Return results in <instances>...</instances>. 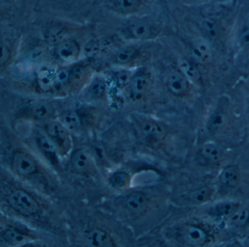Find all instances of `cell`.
<instances>
[{"label": "cell", "instance_id": "cell-17", "mask_svg": "<svg viewBox=\"0 0 249 247\" xmlns=\"http://www.w3.org/2000/svg\"><path fill=\"white\" fill-rule=\"evenodd\" d=\"M87 241L91 247H110L115 246L111 236L106 231L100 229L89 231L87 235Z\"/></svg>", "mask_w": 249, "mask_h": 247}, {"label": "cell", "instance_id": "cell-5", "mask_svg": "<svg viewBox=\"0 0 249 247\" xmlns=\"http://www.w3.org/2000/svg\"><path fill=\"white\" fill-rule=\"evenodd\" d=\"M164 83L170 94L176 97H183L189 94L191 83L179 69H172L167 72Z\"/></svg>", "mask_w": 249, "mask_h": 247}, {"label": "cell", "instance_id": "cell-28", "mask_svg": "<svg viewBox=\"0 0 249 247\" xmlns=\"http://www.w3.org/2000/svg\"><path fill=\"white\" fill-rule=\"evenodd\" d=\"M129 174L124 171H117L110 179V185L116 189L124 188L129 182Z\"/></svg>", "mask_w": 249, "mask_h": 247}, {"label": "cell", "instance_id": "cell-12", "mask_svg": "<svg viewBox=\"0 0 249 247\" xmlns=\"http://www.w3.org/2000/svg\"><path fill=\"white\" fill-rule=\"evenodd\" d=\"M191 53L196 63L208 65L213 59L212 49L205 39L198 38L191 44Z\"/></svg>", "mask_w": 249, "mask_h": 247}, {"label": "cell", "instance_id": "cell-2", "mask_svg": "<svg viewBox=\"0 0 249 247\" xmlns=\"http://www.w3.org/2000/svg\"><path fill=\"white\" fill-rule=\"evenodd\" d=\"M7 200L11 209L23 216H34L40 209L37 201L24 190H14L10 193Z\"/></svg>", "mask_w": 249, "mask_h": 247}, {"label": "cell", "instance_id": "cell-11", "mask_svg": "<svg viewBox=\"0 0 249 247\" xmlns=\"http://www.w3.org/2000/svg\"><path fill=\"white\" fill-rule=\"evenodd\" d=\"M11 165L13 170L22 177L33 175L37 171L36 161L24 152H17L13 155Z\"/></svg>", "mask_w": 249, "mask_h": 247}, {"label": "cell", "instance_id": "cell-27", "mask_svg": "<svg viewBox=\"0 0 249 247\" xmlns=\"http://www.w3.org/2000/svg\"><path fill=\"white\" fill-rule=\"evenodd\" d=\"M2 238L12 245H22L29 241L28 237L15 228H8L2 233Z\"/></svg>", "mask_w": 249, "mask_h": 247}, {"label": "cell", "instance_id": "cell-8", "mask_svg": "<svg viewBox=\"0 0 249 247\" xmlns=\"http://www.w3.org/2000/svg\"><path fill=\"white\" fill-rule=\"evenodd\" d=\"M71 164L77 174L82 175L91 174L95 170L94 159L91 154L84 149H76L71 154Z\"/></svg>", "mask_w": 249, "mask_h": 247}, {"label": "cell", "instance_id": "cell-24", "mask_svg": "<svg viewBox=\"0 0 249 247\" xmlns=\"http://www.w3.org/2000/svg\"><path fill=\"white\" fill-rule=\"evenodd\" d=\"M59 122L69 132L78 131L81 126V119L79 115L75 111H68L61 115Z\"/></svg>", "mask_w": 249, "mask_h": 247}, {"label": "cell", "instance_id": "cell-10", "mask_svg": "<svg viewBox=\"0 0 249 247\" xmlns=\"http://www.w3.org/2000/svg\"><path fill=\"white\" fill-rule=\"evenodd\" d=\"M80 45L73 40H65L59 42L53 49L55 57L60 62H73L79 57L81 54Z\"/></svg>", "mask_w": 249, "mask_h": 247}, {"label": "cell", "instance_id": "cell-1", "mask_svg": "<svg viewBox=\"0 0 249 247\" xmlns=\"http://www.w3.org/2000/svg\"><path fill=\"white\" fill-rule=\"evenodd\" d=\"M160 24L148 16H131L121 28L122 35L128 40H148L161 33Z\"/></svg>", "mask_w": 249, "mask_h": 247}, {"label": "cell", "instance_id": "cell-22", "mask_svg": "<svg viewBox=\"0 0 249 247\" xmlns=\"http://www.w3.org/2000/svg\"><path fill=\"white\" fill-rule=\"evenodd\" d=\"M224 151L221 147L213 142H207L202 145L200 149V155L202 158L211 162H218L222 158Z\"/></svg>", "mask_w": 249, "mask_h": 247}, {"label": "cell", "instance_id": "cell-20", "mask_svg": "<svg viewBox=\"0 0 249 247\" xmlns=\"http://www.w3.org/2000/svg\"><path fill=\"white\" fill-rule=\"evenodd\" d=\"M91 73V67L88 65H76L70 69L68 83L74 88L81 86L89 78Z\"/></svg>", "mask_w": 249, "mask_h": 247}, {"label": "cell", "instance_id": "cell-26", "mask_svg": "<svg viewBox=\"0 0 249 247\" xmlns=\"http://www.w3.org/2000/svg\"><path fill=\"white\" fill-rule=\"evenodd\" d=\"M213 194L211 187H202L192 191L189 198L194 204L202 205L209 202L212 199Z\"/></svg>", "mask_w": 249, "mask_h": 247}, {"label": "cell", "instance_id": "cell-32", "mask_svg": "<svg viewBox=\"0 0 249 247\" xmlns=\"http://www.w3.org/2000/svg\"><path fill=\"white\" fill-rule=\"evenodd\" d=\"M249 216V213L247 210H240V209L230 219L237 225H242L247 221Z\"/></svg>", "mask_w": 249, "mask_h": 247}, {"label": "cell", "instance_id": "cell-16", "mask_svg": "<svg viewBox=\"0 0 249 247\" xmlns=\"http://www.w3.org/2000/svg\"><path fill=\"white\" fill-rule=\"evenodd\" d=\"M36 143L40 150L49 159L55 162L57 158V148L54 142L47 134L37 132L36 135Z\"/></svg>", "mask_w": 249, "mask_h": 247}, {"label": "cell", "instance_id": "cell-13", "mask_svg": "<svg viewBox=\"0 0 249 247\" xmlns=\"http://www.w3.org/2000/svg\"><path fill=\"white\" fill-rule=\"evenodd\" d=\"M149 200L144 193L137 192L126 195L123 199L124 207L132 214L139 215L148 209Z\"/></svg>", "mask_w": 249, "mask_h": 247}, {"label": "cell", "instance_id": "cell-31", "mask_svg": "<svg viewBox=\"0 0 249 247\" xmlns=\"http://www.w3.org/2000/svg\"><path fill=\"white\" fill-rule=\"evenodd\" d=\"M102 43L96 40H92L87 43L84 50L87 56H94L97 54L100 50H101Z\"/></svg>", "mask_w": 249, "mask_h": 247}, {"label": "cell", "instance_id": "cell-15", "mask_svg": "<svg viewBox=\"0 0 249 247\" xmlns=\"http://www.w3.org/2000/svg\"><path fill=\"white\" fill-rule=\"evenodd\" d=\"M240 209V205L237 202L223 201L212 206L208 213L213 217L231 219Z\"/></svg>", "mask_w": 249, "mask_h": 247}, {"label": "cell", "instance_id": "cell-21", "mask_svg": "<svg viewBox=\"0 0 249 247\" xmlns=\"http://www.w3.org/2000/svg\"><path fill=\"white\" fill-rule=\"evenodd\" d=\"M178 69L181 71L182 73L186 76L191 83L196 85H200L202 77L199 69L193 62L188 59H181L179 62Z\"/></svg>", "mask_w": 249, "mask_h": 247}, {"label": "cell", "instance_id": "cell-9", "mask_svg": "<svg viewBox=\"0 0 249 247\" xmlns=\"http://www.w3.org/2000/svg\"><path fill=\"white\" fill-rule=\"evenodd\" d=\"M147 3V0H110V9L124 16H134L141 12Z\"/></svg>", "mask_w": 249, "mask_h": 247}, {"label": "cell", "instance_id": "cell-7", "mask_svg": "<svg viewBox=\"0 0 249 247\" xmlns=\"http://www.w3.org/2000/svg\"><path fill=\"white\" fill-rule=\"evenodd\" d=\"M152 79L148 72H140L131 78L129 83V94L134 101H140L149 93Z\"/></svg>", "mask_w": 249, "mask_h": 247}, {"label": "cell", "instance_id": "cell-23", "mask_svg": "<svg viewBox=\"0 0 249 247\" xmlns=\"http://www.w3.org/2000/svg\"><path fill=\"white\" fill-rule=\"evenodd\" d=\"M32 114L36 120L40 121L50 120L55 114L54 108L49 103L40 102L36 104L32 110Z\"/></svg>", "mask_w": 249, "mask_h": 247}, {"label": "cell", "instance_id": "cell-18", "mask_svg": "<svg viewBox=\"0 0 249 247\" xmlns=\"http://www.w3.org/2000/svg\"><path fill=\"white\" fill-rule=\"evenodd\" d=\"M240 170L237 165H228L223 168L218 176V182L222 187L231 188L235 187L240 180Z\"/></svg>", "mask_w": 249, "mask_h": 247}, {"label": "cell", "instance_id": "cell-14", "mask_svg": "<svg viewBox=\"0 0 249 247\" xmlns=\"http://www.w3.org/2000/svg\"><path fill=\"white\" fill-rule=\"evenodd\" d=\"M198 27L204 36L211 41L219 40L224 33L222 24L215 18H203L199 21Z\"/></svg>", "mask_w": 249, "mask_h": 247}, {"label": "cell", "instance_id": "cell-33", "mask_svg": "<svg viewBox=\"0 0 249 247\" xmlns=\"http://www.w3.org/2000/svg\"><path fill=\"white\" fill-rule=\"evenodd\" d=\"M11 50L10 48L7 45L2 44V56H1V61H0V66L1 68L5 67L8 62L11 60Z\"/></svg>", "mask_w": 249, "mask_h": 247}, {"label": "cell", "instance_id": "cell-25", "mask_svg": "<svg viewBox=\"0 0 249 247\" xmlns=\"http://www.w3.org/2000/svg\"><path fill=\"white\" fill-rule=\"evenodd\" d=\"M138 50L134 46H126L118 50L114 61L117 65H126L130 63L138 55Z\"/></svg>", "mask_w": 249, "mask_h": 247}, {"label": "cell", "instance_id": "cell-3", "mask_svg": "<svg viewBox=\"0 0 249 247\" xmlns=\"http://www.w3.org/2000/svg\"><path fill=\"white\" fill-rule=\"evenodd\" d=\"M136 122L141 135L146 140L154 142H161L165 139L168 133L165 125L154 119L138 117Z\"/></svg>", "mask_w": 249, "mask_h": 247}, {"label": "cell", "instance_id": "cell-29", "mask_svg": "<svg viewBox=\"0 0 249 247\" xmlns=\"http://www.w3.org/2000/svg\"><path fill=\"white\" fill-rule=\"evenodd\" d=\"M90 94L94 98L100 99L104 97L106 92V84L103 80L96 79L90 85Z\"/></svg>", "mask_w": 249, "mask_h": 247}, {"label": "cell", "instance_id": "cell-6", "mask_svg": "<svg viewBox=\"0 0 249 247\" xmlns=\"http://www.w3.org/2000/svg\"><path fill=\"white\" fill-rule=\"evenodd\" d=\"M175 234L179 241L192 247L204 245L208 240L207 232L196 225H186L180 227Z\"/></svg>", "mask_w": 249, "mask_h": 247}, {"label": "cell", "instance_id": "cell-19", "mask_svg": "<svg viewBox=\"0 0 249 247\" xmlns=\"http://www.w3.org/2000/svg\"><path fill=\"white\" fill-rule=\"evenodd\" d=\"M227 117L224 110L221 107H217L208 117L206 123V129L211 134L219 132L227 123Z\"/></svg>", "mask_w": 249, "mask_h": 247}, {"label": "cell", "instance_id": "cell-34", "mask_svg": "<svg viewBox=\"0 0 249 247\" xmlns=\"http://www.w3.org/2000/svg\"><path fill=\"white\" fill-rule=\"evenodd\" d=\"M70 69H62L56 73V81L59 84L68 83Z\"/></svg>", "mask_w": 249, "mask_h": 247}, {"label": "cell", "instance_id": "cell-4", "mask_svg": "<svg viewBox=\"0 0 249 247\" xmlns=\"http://www.w3.org/2000/svg\"><path fill=\"white\" fill-rule=\"evenodd\" d=\"M46 134L54 142L59 152L68 153L71 148L70 132L59 121L49 122L46 126Z\"/></svg>", "mask_w": 249, "mask_h": 247}, {"label": "cell", "instance_id": "cell-30", "mask_svg": "<svg viewBox=\"0 0 249 247\" xmlns=\"http://www.w3.org/2000/svg\"><path fill=\"white\" fill-rule=\"evenodd\" d=\"M237 40L242 49L249 50V26L244 27L239 33Z\"/></svg>", "mask_w": 249, "mask_h": 247}]
</instances>
